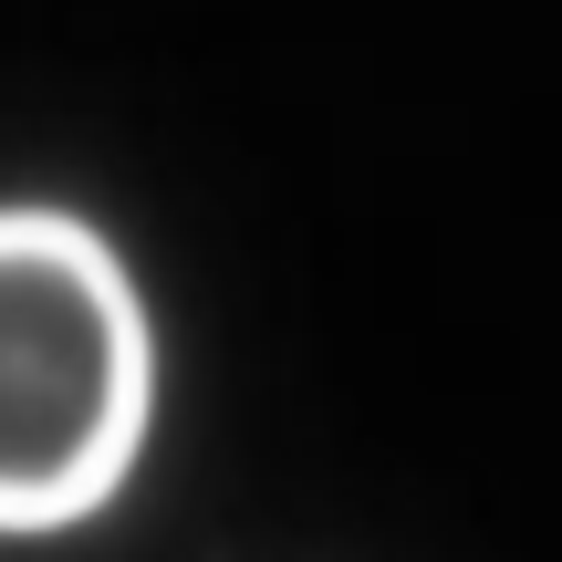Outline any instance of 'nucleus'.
<instances>
[{"label": "nucleus", "mask_w": 562, "mask_h": 562, "mask_svg": "<svg viewBox=\"0 0 562 562\" xmlns=\"http://www.w3.org/2000/svg\"><path fill=\"white\" fill-rule=\"evenodd\" d=\"M157 427V313L74 209H0V531H74Z\"/></svg>", "instance_id": "f257e3e1"}]
</instances>
